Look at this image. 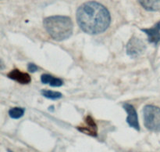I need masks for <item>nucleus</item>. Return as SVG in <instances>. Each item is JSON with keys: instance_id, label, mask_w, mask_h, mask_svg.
Returning a JSON list of instances; mask_svg holds the SVG:
<instances>
[{"instance_id": "obj_1", "label": "nucleus", "mask_w": 160, "mask_h": 152, "mask_svg": "<svg viewBox=\"0 0 160 152\" xmlns=\"http://www.w3.org/2000/svg\"><path fill=\"white\" fill-rule=\"evenodd\" d=\"M77 20L80 28L88 34L102 33L109 28L111 17L108 9L97 2H88L78 8Z\"/></svg>"}, {"instance_id": "obj_2", "label": "nucleus", "mask_w": 160, "mask_h": 152, "mask_svg": "<svg viewBox=\"0 0 160 152\" xmlns=\"http://www.w3.org/2000/svg\"><path fill=\"white\" fill-rule=\"evenodd\" d=\"M43 25L48 34L57 41L65 40L73 33V22L65 16H52L45 18Z\"/></svg>"}, {"instance_id": "obj_3", "label": "nucleus", "mask_w": 160, "mask_h": 152, "mask_svg": "<svg viewBox=\"0 0 160 152\" xmlns=\"http://www.w3.org/2000/svg\"><path fill=\"white\" fill-rule=\"evenodd\" d=\"M144 123L148 130L160 132V108L153 105H146L143 110Z\"/></svg>"}, {"instance_id": "obj_4", "label": "nucleus", "mask_w": 160, "mask_h": 152, "mask_svg": "<svg viewBox=\"0 0 160 152\" xmlns=\"http://www.w3.org/2000/svg\"><path fill=\"white\" fill-rule=\"evenodd\" d=\"M127 53L131 57H137L145 52L146 46L142 40L137 37H132L127 45Z\"/></svg>"}, {"instance_id": "obj_5", "label": "nucleus", "mask_w": 160, "mask_h": 152, "mask_svg": "<svg viewBox=\"0 0 160 152\" xmlns=\"http://www.w3.org/2000/svg\"><path fill=\"white\" fill-rule=\"evenodd\" d=\"M123 108L128 113V118H127V122L128 125L131 127L134 128V129L140 131V125L138 122V117L137 111L134 106L130 103H124Z\"/></svg>"}, {"instance_id": "obj_6", "label": "nucleus", "mask_w": 160, "mask_h": 152, "mask_svg": "<svg viewBox=\"0 0 160 152\" xmlns=\"http://www.w3.org/2000/svg\"><path fill=\"white\" fill-rule=\"evenodd\" d=\"M78 129L84 134L96 137L98 135V127L94 119L91 116H87L84 122V125L78 126Z\"/></svg>"}, {"instance_id": "obj_7", "label": "nucleus", "mask_w": 160, "mask_h": 152, "mask_svg": "<svg viewBox=\"0 0 160 152\" xmlns=\"http://www.w3.org/2000/svg\"><path fill=\"white\" fill-rule=\"evenodd\" d=\"M142 31L145 33L148 36V42L150 43L157 45L160 41V21L156 23L152 28L142 29Z\"/></svg>"}, {"instance_id": "obj_8", "label": "nucleus", "mask_w": 160, "mask_h": 152, "mask_svg": "<svg viewBox=\"0 0 160 152\" xmlns=\"http://www.w3.org/2000/svg\"><path fill=\"white\" fill-rule=\"evenodd\" d=\"M7 76L10 79L14 80V81H17V82L20 83V84H28L31 81V76L28 73L20 71L18 69L12 70L8 74Z\"/></svg>"}, {"instance_id": "obj_9", "label": "nucleus", "mask_w": 160, "mask_h": 152, "mask_svg": "<svg viewBox=\"0 0 160 152\" xmlns=\"http://www.w3.org/2000/svg\"><path fill=\"white\" fill-rule=\"evenodd\" d=\"M141 6L148 11H158L160 9V0H138Z\"/></svg>"}, {"instance_id": "obj_10", "label": "nucleus", "mask_w": 160, "mask_h": 152, "mask_svg": "<svg viewBox=\"0 0 160 152\" xmlns=\"http://www.w3.org/2000/svg\"><path fill=\"white\" fill-rule=\"evenodd\" d=\"M41 80H42V83L44 84H48L50 85L51 86L53 87H59L63 84V81L60 78H55V77L52 76L50 75H42L41 77Z\"/></svg>"}, {"instance_id": "obj_11", "label": "nucleus", "mask_w": 160, "mask_h": 152, "mask_svg": "<svg viewBox=\"0 0 160 152\" xmlns=\"http://www.w3.org/2000/svg\"><path fill=\"white\" fill-rule=\"evenodd\" d=\"M24 114V109L22 107H12L9 111L10 118L13 119H18L21 118Z\"/></svg>"}, {"instance_id": "obj_12", "label": "nucleus", "mask_w": 160, "mask_h": 152, "mask_svg": "<svg viewBox=\"0 0 160 152\" xmlns=\"http://www.w3.org/2000/svg\"><path fill=\"white\" fill-rule=\"evenodd\" d=\"M42 94L43 97L48 99H51V100H59L62 96V93H60L59 92H55V91L51 90H42Z\"/></svg>"}, {"instance_id": "obj_13", "label": "nucleus", "mask_w": 160, "mask_h": 152, "mask_svg": "<svg viewBox=\"0 0 160 152\" xmlns=\"http://www.w3.org/2000/svg\"><path fill=\"white\" fill-rule=\"evenodd\" d=\"M28 71H29L35 72V71H37L38 69V67L34 64H28Z\"/></svg>"}, {"instance_id": "obj_14", "label": "nucleus", "mask_w": 160, "mask_h": 152, "mask_svg": "<svg viewBox=\"0 0 160 152\" xmlns=\"http://www.w3.org/2000/svg\"><path fill=\"white\" fill-rule=\"evenodd\" d=\"M8 152H13V151H12V150H8Z\"/></svg>"}]
</instances>
